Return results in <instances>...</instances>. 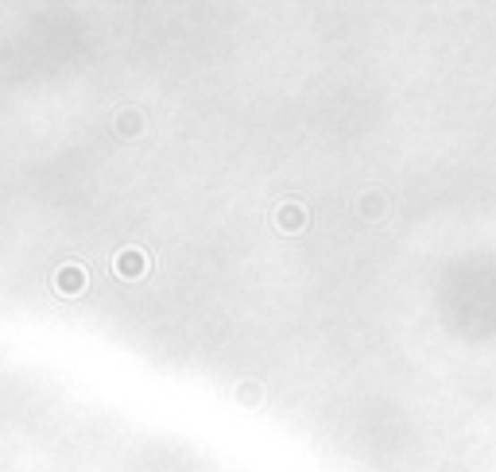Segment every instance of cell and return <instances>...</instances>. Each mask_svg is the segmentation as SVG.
<instances>
[{
    "label": "cell",
    "mask_w": 496,
    "mask_h": 472,
    "mask_svg": "<svg viewBox=\"0 0 496 472\" xmlns=\"http://www.w3.org/2000/svg\"><path fill=\"white\" fill-rule=\"evenodd\" d=\"M364 214H381V198H364Z\"/></svg>",
    "instance_id": "obj_4"
},
{
    "label": "cell",
    "mask_w": 496,
    "mask_h": 472,
    "mask_svg": "<svg viewBox=\"0 0 496 472\" xmlns=\"http://www.w3.org/2000/svg\"><path fill=\"white\" fill-rule=\"evenodd\" d=\"M81 282H86V271H81V267H63V271L55 275V287L63 291V294L81 291Z\"/></svg>",
    "instance_id": "obj_2"
},
{
    "label": "cell",
    "mask_w": 496,
    "mask_h": 472,
    "mask_svg": "<svg viewBox=\"0 0 496 472\" xmlns=\"http://www.w3.org/2000/svg\"><path fill=\"white\" fill-rule=\"evenodd\" d=\"M276 221H279V225H283V229H291V232H295V229H299V225H303V209H299V206H295V202H291V206H279V214H276Z\"/></svg>",
    "instance_id": "obj_3"
},
{
    "label": "cell",
    "mask_w": 496,
    "mask_h": 472,
    "mask_svg": "<svg viewBox=\"0 0 496 472\" xmlns=\"http://www.w3.org/2000/svg\"><path fill=\"white\" fill-rule=\"evenodd\" d=\"M116 275H124V279H136V275H144V252H136V248H128V252L116 256Z\"/></svg>",
    "instance_id": "obj_1"
}]
</instances>
